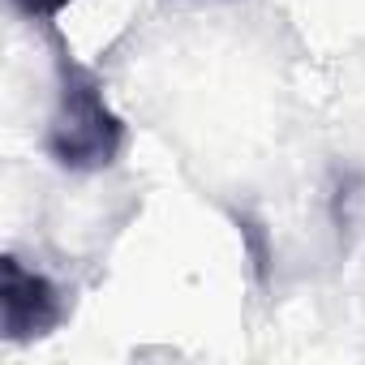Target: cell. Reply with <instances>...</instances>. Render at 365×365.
I'll return each mask as SVG.
<instances>
[{"label": "cell", "instance_id": "3", "mask_svg": "<svg viewBox=\"0 0 365 365\" xmlns=\"http://www.w3.org/2000/svg\"><path fill=\"white\" fill-rule=\"evenodd\" d=\"M9 5L18 9V14H26V18H35V22H52L69 0H9Z\"/></svg>", "mask_w": 365, "mask_h": 365}, {"label": "cell", "instance_id": "1", "mask_svg": "<svg viewBox=\"0 0 365 365\" xmlns=\"http://www.w3.org/2000/svg\"><path fill=\"white\" fill-rule=\"evenodd\" d=\"M125 120L103 95V78L82 65L65 43H56V108L48 120V155L69 172L112 168L125 150Z\"/></svg>", "mask_w": 365, "mask_h": 365}, {"label": "cell", "instance_id": "2", "mask_svg": "<svg viewBox=\"0 0 365 365\" xmlns=\"http://www.w3.org/2000/svg\"><path fill=\"white\" fill-rule=\"evenodd\" d=\"M65 322V292L22 258H0V327L9 344H31Z\"/></svg>", "mask_w": 365, "mask_h": 365}]
</instances>
